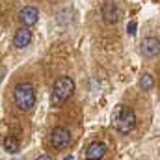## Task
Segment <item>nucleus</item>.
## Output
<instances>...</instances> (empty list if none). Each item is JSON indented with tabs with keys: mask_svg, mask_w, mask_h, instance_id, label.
<instances>
[{
	"mask_svg": "<svg viewBox=\"0 0 160 160\" xmlns=\"http://www.w3.org/2000/svg\"><path fill=\"white\" fill-rule=\"evenodd\" d=\"M106 155V145L102 142H91L86 147V160H101Z\"/></svg>",
	"mask_w": 160,
	"mask_h": 160,
	"instance_id": "6e6552de",
	"label": "nucleus"
},
{
	"mask_svg": "<svg viewBox=\"0 0 160 160\" xmlns=\"http://www.w3.org/2000/svg\"><path fill=\"white\" fill-rule=\"evenodd\" d=\"M153 86H155V78H153V75H149V73H143V75L140 77V88H142L143 91H149V89H153Z\"/></svg>",
	"mask_w": 160,
	"mask_h": 160,
	"instance_id": "9b49d317",
	"label": "nucleus"
},
{
	"mask_svg": "<svg viewBox=\"0 0 160 160\" xmlns=\"http://www.w3.org/2000/svg\"><path fill=\"white\" fill-rule=\"evenodd\" d=\"M73 91H75V80L71 77H60L52 86V97H50L52 104L58 106V104L65 102L73 95Z\"/></svg>",
	"mask_w": 160,
	"mask_h": 160,
	"instance_id": "7ed1b4c3",
	"label": "nucleus"
},
{
	"mask_svg": "<svg viewBox=\"0 0 160 160\" xmlns=\"http://www.w3.org/2000/svg\"><path fill=\"white\" fill-rule=\"evenodd\" d=\"M30 41H32V32H30V28H26V26L19 28V30L15 32V36H13V45H15L17 48L28 47Z\"/></svg>",
	"mask_w": 160,
	"mask_h": 160,
	"instance_id": "1a4fd4ad",
	"label": "nucleus"
},
{
	"mask_svg": "<svg viewBox=\"0 0 160 160\" xmlns=\"http://www.w3.org/2000/svg\"><path fill=\"white\" fill-rule=\"evenodd\" d=\"M38 19H39V11H38V8H34V6H26V8H22L21 11H19V21L28 28V26H34L36 22H38Z\"/></svg>",
	"mask_w": 160,
	"mask_h": 160,
	"instance_id": "0eeeda50",
	"label": "nucleus"
},
{
	"mask_svg": "<svg viewBox=\"0 0 160 160\" xmlns=\"http://www.w3.org/2000/svg\"><path fill=\"white\" fill-rule=\"evenodd\" d=\"M36 160H52V158H50L48 155H41V157H38Z\"/></svg>",
	"mask_w": 160,
	"mask_h": 160,
	"instance_id": "ddd939ff",
	"label": "nucleus"
},
{
	"mask_svg": "<svg viewBox=\"0 0 160 160\" xmlns=\"http://www.w3.org/2000/svg\"><path fill=\"white\" fill-rule=\"evenodd\" d=\"M2 147H4V151H8L9 155H17V153L21 151V142H19L15 136H6V138L2 140Z\"/></svg>",
	"mask_w": 160,
	"mask_h": 160,
	"instance_id": "9d476101",
	"label": "nucleus"
},
{
	"mask_svg": "<svg viewBox=\"0 0 160 160\" xmlns=\"http://www.w3.org/2000/svg\"><path fill=\"white\" fill-rule=\"evenodd\" d=\"M112 121H114L116 128L119 130L121 134H128V132H132V130H134V127H136V114H134V110H132V108L119 104V106H116V108H114Z\"/></svg>",
	"mask_w": 160,
	"mask_h": 160,
	"instance_id": "f03ea898",
	"label": "nucleus"
},
{
	"mask_svg": "<svg viewBox=\"0 0 160 160\" xmlns=\"http://www.w3.org/2000/svg\"><path fill=\"white\" fill-rule=\"evenodd\" d=\"M48 142H50V145L54 149H65L71 143V132L65 127H54L52 132H50Z\"/></svg>",
	"mask_w": 160,
	"mask_h": 160,
	"instance_id": "20e7f679",
	"label": "nucleus"
},
{
	"mask_svg": "<svg viewBox=\"0 0 160 160\" xmlns=\"http://www.w3.org/2000/svg\"><path fill=\"white\" fill-rule=\"evenodd\" d=\"M13 101L19 110L28 112L36 106V89L30 82H19L13 88Z\"/></svg>",
	"mask_w": 160,
	"mask_h": 160,
	"instance_id": "f257e3e1",
	"label": "nucleus"
},
{
	"mask_svg": "<svg viewBox=\"0 0 160 160\" xmlns=\"http://www.w3.org/2000/svg\"><path fill=\"white\" fill-rule=\"evenodd\" d=\"M140 52L143 58H155L160 54V39L157 38H145L140 43Z\"/></svg>",
	"mask_w": 160,
	"mask_h": 160,
	"instance_id": "39448f33",
	"label": "nucleus"
},
{
	"mask_svg": "<svg viewBox=\"0 0 160 160\" xmlns=\"http://www.w3.org/2000/svg\"><path fill=\"white\" fill-rule=\"evenodd\" d=\"M101 13H102V19H104L106 24H116L121 19V11H119V8H118V4L110 2V0L102 4V11Z\"/></svg>",
	"mask_w": 160,
	"mask_h": 160,
	"instance_id": "423d86ee",
	"label": "nucleus"
},
{
	"mask_svg": "<svg viewBox=\"0 0 160 160\" xmlns=\"http://www.w3.org/2000/svg\"><path fill=\"white\" fill-rule=\"evenodd\" d=\"M136 28H138V24H136L134 21H130V22L127 24V34H128V36H136Z\"/></svg>",
	"mask_w": 160,
	"mask_h": 160,
	"instance_id": "f8f14e48",
	"label": "nucleus"
},
{
	"mask_svg": "<svg viewBox=\"0 0 160 160\" xmlns=\"http://www.w3.org/2000/svg\"><path fill=\"white\" fill-rule=\"evenodd\" d=\"M63 160H73V155H69V157H65Z\"/></svg>",
	"mask_w": 160,
	"mask_h": 160,
	"instance_id": "4468645a",
	"label": "nucleus"
}]
</instances>
